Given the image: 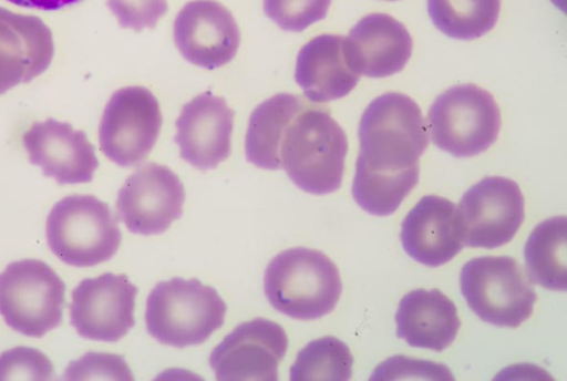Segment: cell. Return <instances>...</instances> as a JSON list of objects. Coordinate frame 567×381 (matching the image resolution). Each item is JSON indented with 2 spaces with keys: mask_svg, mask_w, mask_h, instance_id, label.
Masks as SVG:
<instances>
[{
  "mask_svg": "<svg viewBox=\"0 0 567 381\" xmlns=\"http://www.w3.org/2000/svg\"><path fill=\"white\" fill-rule=\"evenodd\" d=\"M306 104L299 95L278 94L252 112L246 136L249 163L267 171L282 168L280 145L284 133Z\"/></svg>",
  "mask_w": 567,
  "mask_h": 381,
  "instance_id": "obj_22",
  "label": "cell"
},
{
  "mask_svg": "<svg viewBox=\"0 0 567 381\" xmlns=\"http://www.w3.org/2000/svg\"><path fill=\"white\" fill-rule=\"evenodd\" d=\"M567 222L565 216L548 218L530 233L525 248L529 280L548 290L565 291Z\"/></svg>",
  "mask_w": 567,
  "mask_h": 381,
  "instance_id": "obj_23",
  "label": "cell"
},
{
  "mask_svg": "<svg viewBox=\"0 0 567 381\" xmlns=\"http://www.w3.org/2000/svg\"><path fill=\"white\" fill-rule=\"evenodd\" d=\"M332 0H264L266 16L281 30L301 33L328 17Z\"/></svg>",
  "mask_w": 567,
  "mask_h": 381,
  "instance_id": "obj_27",
  "label": "cell"
},
{
  "mask_svg": "<svg viewBox=\"0 0 567 381\" xmlns=\"http://www.w3.org/2000/svg\"><path fill=\"white\" fill-rule=\"evenodd\" d=\"M288 348L282 326L257 318L240 323L214 349L210 365L220 381H277Z\"/></svg>",
  "mask_w": 567,
  "mask_h": 381,
  "instance_id": "obj_11",
  "label": "cell"
},
{
  "mask_svg": "<svg viewBox=\"0 0 567 381\" xmlns=\"http://www.w3.org/2000/svg\"><path fill=\"white\" fill-rule=\"evenodd\" d=\"M66 284L47 262L14 261L0 274V313L14 330L43 338L63 323Z\"/></svg>",
  "mask_w": 567,
  "mask_h": 381,
  "instance_id": "obj_7",
  "label": "cell"
},
{
  "mask_svg": "<svg viewBox=\"0 0 567 381\" xmlns=\"http://www.w3.org/2000/svg\"><path fill=\"white\" fill-rule=\"evenodd\" d=\"M421 169L402 175H381L355 169L352 194L357 204L374 216L394 214L420 179Z\"/></svg>",
  "mask_w": 567,
  "mask_h": 381,
  "instance_id": "obj_26",
  "label": "cell"
},
{
  "mask_svg": "<svg viewBox=\"0 0 567 381\" xmlns=\"http://www.w3.org/2000/svg\"><path fill=\"white\" fill-rule=\"evenodd\" d=\"M501 6V0H427V12L435 28L446 37L473 41L495 28Z\"/></svg>",
  "mask_w": 567,
  "mask_h": 381,
  "instance_id": "obj_24",
  "label": "cell"
},
{
  "mask_svg": "<svg viewBox=\"0 0 567 381\" xmlns=\"http://www.w3.org/2000/svg\"><path fill=\"white\" fill-rule=\"evenodd\" d=\"M359 140L357 168L391 176L421 169L419 161L430 142L420 106L396 92L375 99L367 107Z\"/></svg>",
  "mask_w": 567,
  "mask_h": 381,
  "instance_id": "obj_1",
  "label": "cell"
},
{
  "mask_svg": "<svg viewBox=\"0 0 567 381\" xmlns=\"http://www.w3.org/2000/svg\"><path fill=\"white\" fill-rule=\"evenodd\" d=\"M461 290L483 321L518 328L533 313L537 294L522 265L511 256H484L467 261Z\"/></svg>",
  "mask_w": 567,
  "mask_h": 381,
  "instance_id": "obj_6",
  "label": "cell"
},
{
  "mask_svg": "<svg viewBox=\"0 0 567 381\" xmlns=\"http://www.w3.org/2000/svg\"><path fill=\"white\" fill-rule=\"evenodd\" d=\"M350 66L359 75L384 79L404 70L413 52L408 29L388 14L362 19L344 38Z\"/></svg>",
  "mask_w": 567,
  "mask_h": 381,
  "instance_id": "obj_19",
  "label": "cell"
},
{
  "mask_svg": "<svg viewBox=\"0 0 567 381\" xmlns=\"http://www.w3.org/2000/svg\"><path fill=\"white\" fill-rule=\"evenodd\" d=\"M31 163L60 185L93 182L100 161L94 145L83 131L50 119L39 122L23 135Z\"/></svg>",
  "mask_w": 567,
  "mask_h": 381,
  "instance_id": "obj_15",
  "label": "cell"
},
{
  "mask_svg": "<svg viewBox=\"0 0 567 381\" xmlns=\"http://www.w3.org/2000/svg\"><path fill=\"white\" fill-rule=\"evenodd\" d=\"M389 2H394V0H389Z\"/></svg>",
  "mask_w": 567,
  "mask_h": 381,
  "instance_id": "obj_33",
  "label": "cell"
},
{
  "mask_svg": "<svg viewBox=\"0 0 567 381\" xmlns=\"http://www.w3.org/2000/svg\"><path fill=\"white\" fill-rule=\"evenodd\" d=\"M354 358L348 344L328 336L309 342L290 369L292 381H347L352 379Z\"/></svg>",
  "mask_w": 567,
  "mask_h": 381,
  "instance_id": "obj_25",
  "label": "cell"
},
{
  "mask_svg": "<svg viewBox=\"0 0 567 381\" xmlns=\"http://www.w3.org/2000/svg\"><path fill=\"white\" fill-rule=\"evenodd\" d=\"M138 288L125 274L84 279L73 291L71 318L85 339L116 342L135 327Z\"/></svg>",
  "mask_w": 567,
  "mask_h": 381,
  "instance_id": "obj_13",
  "label": "cell"
},
{
  "mask_svg": "<svg viewBox=\"0 0 567 381\" xmlns=\"http://www.w3.org/2000/svg\"><path fill=\"white\" fill-rule=\"evenodd\" d=\"M343 290L337 265L306 247L276 256L265 276V291L278 311L299 320L322 318L334 310Z\"/></svg>",
  "mask_w": 567,
  "mask_h": 381,
  "instance_id": "obj_3",
  "label": "cell"
},
{
  "mask_svg": "<svg viewBox=\"0 0 567 381\" xmlns=\"http://www.w3.org/2000/svg\"><path fill=\"white\" fill-rule=\"evenodd\" d=\"M164 119L156 96L142 86L117 91L100 127L103 153L121 167L142 164L155 148Z\"/></svg>",
  "mask_w": 567,
  "mask_h": 381,
  "instance_id": "obj_9",
  "label": "cell"
},
{
  "mask_svg": "<svg viewBox=\"0 0 567 381\" xmlns=\"http://www.w3.org/2000/svg\"><path fill=\"white\" fill-rule=\"evenodd\" d=\"M227 310L214 287L176 277L161 281L151 292L146 323L159 342L186 348L206 342L224 326Z\"/></svg>",
  "mask_w": 567,
  "mask_h": 381,
  "instance_id": "obj_4",
  "label": "cell"
},
{
  "mask_svg": "<svg viewBox=\"0 0 567 381\" xmlns=\"http://www.w3.org/2000/svg\"><path fill=\"white\" fill-rule=\"evenodd\" d=\"M185 202L179 176L167 166L150 163L127 178L118 193L117 210L132 233L153 236L183 217Z\"/></svg>",
  "mask_w": 567,
  "mask_h": 381,
  "instance_id": "obj_12",
  "label": "cell"
},
{
  "mask_svg": "<svg viewBox=\"0 0 567 381\" xmlns=\"http://www.w3.org/2000/svg\"><path fill=\"white\" fill-rule=\"evenodd\" d=\"M176 126L181 156L195 168L215 169L229 158L235 112L225 99L198 95L184 106Z\"/></svg>",
  "mask_w": 567,
  "mask_h": 381,
  "instance_id": "obj_17",
  "label": "cell"
},
{
  "mask_svg": "<svg viewBox=\"0 0 567 381\" xmlns=\"http://www.w3.org/2000/svg\"><path fill=\"white\" fill-rule=\"evenodd\" d=\"M47 233L53 253L78 268L111 260L123 240L118 218L110 205L89 195L60 200L49 215Z\"/></svg>",
  "mask_w": 567,
  "mask_h": 381,
  "instance_id": "obj_5",
  "label": "cell"
},
{
  "mask_svg": "<svg viewBox=\"0 0 567 381\" xmlns=\"http://www.w3.org/2000/svg\"><path fill=\"white\" fill-rule=\"evenodd\" d=\"M455 380L452 371L444 364L426 360L411 359L405 356L389 358L378 365L371 380Z\"/></svg>",
  "mask_w": 567,
  "mask_h": 381,
  "instance_id": "obj_30",
  "label": "cell"
},
{
  "mask_svg": "<svg viewBox=\"0 0 567 381\" xmlns=\"http://www.w3.org/2000/svg\"><path fill=\"white\" fill-rule=\"evenodd\" d=\"M64 380H134V373L123 356L89 352L68 367Z\"/></svg>",
  "mask_w": 567,
  "mask_h": 381,
  "instance_id": "obj_29",
  "label": "cell"
},
{
  "mask_svg": "<svg viewBox=\"0 0 567 381\" xmlns=\"http://www.w3.org/2000/svg\"><path fill=\"white\" fill-rule=\"evenodd\" d=\"M348 152V136L329 110L307 103L284 133L280 162L300 189L327 195L342 185Z\"/></svg>",
  "mask_w": 567,
  "mask_h": 381,
  "instance_id": "obj_2",
  "label": "cell"
},
{
  "mask_svg": "<svg viewBox=\"0 0 567 381\" xmlns=\"http://www.w3.org/2000/svg\"><path fill=\"white\" fill-rule=\"evenodd\" d=\"M174 38L186 61L209 71L234 61L241 44L236 19L217 0L188 3L175 21Z\"/></svg>",
  "mask_w": 567,
  "mask_h": 381,
  "instance_id": "obj_14",
  "label": "cell"
},
{
  "mask_svg": "<svg viewBox=\"0 0 567 381\" xmlns=\"http://www.w3.org/2000/svg\"><path fill=\"white\" fill-rule=\"evenodd\" d=\"M124 29L135 32L155 29L169 10L168 0H107Z\"/></svg>",
  "mask_w": 567,
  "mask_h": 381,
  "instance_id": "obj_31",
  "label": "cell"
},
{
  "mask_svg": "<svg viewBox=\"0 0 567 381\" xmlns=\"http://www.w3.org/2000/svg\"><path fill=\"white\" fill-rule=\"evenodd\" d=\"M360 80L361 75L348 62L342 37H318L298 55L296 81L313 103L341 100L357 87Z\"/></svg>",
  "mask_w": 567,
  "mask_h": 381,
  "instance_id": "obj_20",
  "label": "cell"
},
{
  "mask_svg": "<svg viewBox=\"0 0 567 381\" xmlns=\"http://www.w3.org/2000/svg\"><path fill=\"white\" fill-rule=\"evenodd\" d=\"M54 55L53 33L41 19L0 8V95L44 74Z\"/></svg>",
  "mask_w": 567,
  "mask_h": 381,
  "instance_id": "obj_16",
  "label": "cell"
},
{
  "mask_svg": "<svg viewBox=\"0 0 567 381\" xmlns=\"http://www.w3.org/2000/svg\"><path fill=\"white\" fill-rule=\"evenodd\" d=\"M401 241L405 253L424 266L451 261L464 247L456 205L440 196L423 197L403 220Z\"/></svg>",
  "mask_w": 567,
  "mask_h": 381,
  "instance_id": "obj_18",
  "label": "cell"
},
{
  "mask_svg": "<svg viewBox=\"0 0 567 381\" xmlns=\"http://www.w3.org/2000/svg\"><path fill=\"white\" fill-rule=\"evenodd\" d=\"M457 213L464 246L494 249L518 233L525 220V199L514 181L487 177L463 195Z\"/></svg>",
  "mask_w": 567,
  "mask_h": 381,
  "instance_id": "obj_10",
  "label": "cell"
},
{
  "mask_svg": "<svg viewBox=\"0 0 567 381\" xmlns=\"http://www.w3.org/2000/svg\"><path fill=\"white\" fill-rule=\"evenodd\" d=\"M395 321L399 338L434 351L449 348L461 328L455 303L440 289H414L400 301Z\"/></svg>",
  "mask_w": 567,
  "mask_h": 381,
  "instance_id": "obj_21",
  "label": "cell"
},
{
  "mask_svg": "<svg viewBox=\"0 0 567 381\" xmlns=\"http://www.w3.org/2000/svg\"><path fill=\"white\" fill-rule=\"evenodd\" d=\"M52 360L42 351L18 347L0 354V380H54Z\"/></svg>",
  "mask_w": 567,
  "mask_h": 381,
  "instance_id": "obj_28",
  "label": "cell"
},
{
  "mask_svg": "<svg viewBox=\"0 0 567 381\" xmlns=\"http://www.w3.org/2000/svg\"><path fill=\"white\" fill-rule=\"evenodd\" d=\"M427 124L432 142L460 158L486 152L498 138L502 116L494 97L474 85H456L431 106Z\"/></svg>",
  "mask_w": 567,
  "mask_h": 381,
  "instance_id": "obj_8",
  "label": "cell"
},
{
  "mask_svg": "<svg viewBox=\"0 0 567 381\" xmlns=\"http://www.w3.org/2000/svg\"><path fill=\"white\" fill-rule=\"evenodd\" d=\"M17 7L44 12L60 11L84 2V0H7Z\"/></svg>",
  "mask_w": 567,
  "mask_h": 381,
  "instance_id": "obj_32",
  "label": "cell"
}]
</instances>
